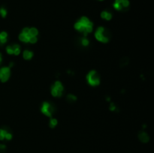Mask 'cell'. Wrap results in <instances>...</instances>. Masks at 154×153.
<instances>
[{
    "label": "cell",
    "instance_id": "6da1fadb",
    "mask_svg": "<svg viewBox=\"0 0 154 153\" xmlns=\"http://www.w3.org/2000/svg\"><path fill=\"white\" fill-rule=\"evenodd\" d=\"M75 29L79 32L83 34V36L86 37L87 34L92 32L93 30V23L87 17H81V18L75 23Z\"/></svg>",
    "mask_w": 154,
    "mask_h": 153
},
{
    "label": "cell",
    "instance_id": "4fadbf2b",
    "mask_svg": "<svg viewBox=\"0 0 154 153\" xmlns=\"http://www.w3.org/2000/svg\"><path fill=\"white\" fill-rule=\"evenodd\" d=\"M8 133V131L5 128H0V140H5V136Z\"/></svg>",
    "mask_w": 154,
    "mask_h": 153
},
{
    "label": "cell",
    "instance_id": "484cf974",
    "mask_svg": "<svg viewBox=\"0 0 154 153\" xmlns=\"http://www.w3.org/2000/svg\"><path fill=\"white\" fill-rule=\"evenodd\" d=\"M100 1H103V0H100Z\"/></svg>",
    "mask_w": 154,
    "mask_h": 153
},
{
    "label": "cell",
    "instance_id": "2e32d148",
    "mask_svg": "<svg viewBox=\"0 0 154 153\" xmlns=\"http://www.w3.org/2000/svg\"><path fill=\"white\" fill-rule=\"evenodd\" d=\"M81 45H83V47H87L89 44V41L86 37H83V38L81 39Z\"/></svg>",
    "mask_w": 154,
    "mask_h": 153
},
{
    "label": "cell",
    "instance_id": "9a60e30c",
    "mask_svg": "<svg viewBox=\"0 0 154 153\" xmlns=\"http://www.w3.org/2000/svg\"><path fill=\"white\" fill-rule=\"evenodd\" d=\"M14 48V54L16 56H18L20 53V47L18 44H12Z\"/></svg>",
    "mask_w": 154,
    "mask_h": 153
},
{
    "label": "cell",
    "instance_id": "ac0fdd59",
    "mask_svg": "<svg viewBox=\"0 0 154 153\" xmlns=\"http://www.w3.org/2000/svg\"><path fill=\"white\" fill-rule=\"evenodd\" d=\"M6 52L9 55H12L14 54V48H13V45H8L6 47Z\"/></svg>",
    "mask_w": 154,
    "mask_h": 153
},
{
    "label": "cell",
    "instance_id": "7c38bea8",
    "mask_svg": "<svg viewBox=\"0 0 154 153\" xmlns=\"http://www.w3.org/2000/svg\"><path fill=\"white\" fill-rule=\"evenodd\" d=\"M29 33L30 37H37L38 35H39V31H38V29H37L36 28H34V27H33V28H29Z\"/></svg>",
    "mask_w": 154,
    "mask_h": 153
},
{
    "label": "cell",
    "instance_id": "9c48e42d",
    "mask_svg": "<svg viewBox=\"0 0 154 153\" xmlns=\"http://www.w3.org/2000/svg\"><path fill=\"white\" fill-rule=\"evenodd\" d=\"M33 55H34V53L33 51L29 50H26L23 53V57L26 60H29L32 59L33 57Z\"/></svg>",
    "mask_w": 154,
    "mask_h": 153
},
{
    "label": "cell",
    "instance_id": "603a6c76",
    "mask_svg": "<svg viewBox=\"0 0 154 153\" xmlns=\"http://www.w3.org/2000/svg\"><path fill=\"white\" fill-rule=\"evenodd\" d=\"M109 109L111 111H114V110H116V109H117V107H116V105L114 104V103H111V104H110Z\"/></svg>",
    "mask_w": 154,
    "mask_h": 153
},
{
    "label": "cell",
    "instance_id": "277c9868",
    "mask_svg": "<svg viewBox=\"0 0 154 153\" xmlns=\"http://www.w3.org/2000/svg\"><path fill=\"white\" fill-rule=\"evenodd\" d=\"M64 91L63 83L60 81H56L51 86V94L53 97H61Z\"/></svg>",
    "mask_w": 154,
    "mask_h": 153
},
{
    "label": "cell",
    "instance_id": "5b68a950",
    "mask_svg": "<svg viewBox=\"0 0 154 153\" xmlns=\"http://www.w3.org/2000/svg\"><path fill=\"white\" fill-rule=\"evenodd\" d=\"M55 111L54 107L48 102H44L41 107V112L48 117H51Z\"/></svg>",
    "mask_w": 154,
    "mask_h": 153
},
{
    "label": "cell",
    "instance_id": "cb8c5ba5",
    "mask_svg": "<svg viewBox=\"0 0 154 153\" xmlns=\"http://www.w3.org/2000/svg\"><path fill=\"white\" fill-rule=\"evenodd\" d=\"M6 150V146L4 144H0V152H4Z\"/></svg>",
    "mask_w": 154,
    "mask_h": 153
},
{
    "label": "cell",
    "instance_id": "44dd1931",
    "mask_svg": "<svg viewBox=\"0 0 154 153\" xmlns=\"http://www.w3.org/2000/svg\"><path fill=\"white\" fill-rule=\"evenodd\" d=\"M122 6H123V8H128V7L129 6V0H123V3H122Z\"/></svg>",
    "mask_w": 154,
    "mask_h": 153
},
{
    "label": "cell",
    "instance_id": "8992f818",
    "mask_svg": "<svg viewBox=\"0 0 154 153\" xmlns=\"http://www.w3.org/2000/svg\"><path fill=\"white\" fill-rule=\"evenodd\" d=\"M11 76V68L2 67L0 68V81L5 83L9 80Z\"/></svg>",
    "mask_w": 154,
    "mask_h": 153
},
{
    "label": "cell",
    "instance_id": "7402d4cb",
    "mask_svg": "<svg viewBox=\"0 0 154 153\" xmlns=\"http://www.w3.org/2000/svg\"><path fill=\"white\" fill-rule=\"evenodd\" d=\"M11 139H12V134L9 132V131H8V133L6 134V136H5V140H11Z\"/></svg>",
    "mask_w": 154,
    "mask_h": 153
},
{
    "label": "cell",
    "instance_id": "30bf717a",
    "mask_svg": "<svg viewBox=\"0 0 154 153\" xmlns=\"http://www.w3.org/2000/svg\"><path fill=\"white\" fill-rule=\"evenodd\" d=\"M8 41V33L6 32H0V45L5 44Z\"/></svg>",
    "mask_w": 154,
    "mask_h": 153
},
{
    "label": "cell",
    "instance_id": "ffe728a7",
    "mask_svg": "<svg viewBox=\"0 0 154 153\" xmlns=\"http://www.w3.org/2000/svg\"><path fill=\"white\" fill-rule=\"evenodd\" d=\"M128 63H129V59H128L127 58H123V59L120 60V66H127Z\"/></svg>",
    "mask_w": 154,
    "mask_h": 153
},
{
    "label": "cell",
    "instance_id": "3957f363",
    "mask_svg": "<svg viewBox=\"0 0 154 153\" xmlns=\"http://www.w3.org/2000/svg\"><path fill=\"white\" fill-rule=\"evenodd\" d=\"M87 83L92 86H99L100 84V76L96 71L92 70L87 75Z\"/></svg>",
    "mask_w": 154,
    "mask_h": 153
},
{
    "label": "cell",
    "instance_id": "8fae6325",
    "mask_svg": "<svg viewBox=\"0 0 154 153\" xmlns=\"http://www.w3.org/2000/svg\"><path fill=\"white\" fill-rule=\"evenodd\" d=\"M101 17L104 20H106V21H110L111 20L112 18V14L109 11H104L101 13Z\"/></svg>",
    "mask_w": 154,
    "mask_h": 153
},
{
    "label": "cell",
    "instance_id": "e0dca14e",
    "mask_svg": "<svg viewBox=\"0 0 154 153\" xmlns=\"http://www.w3.org/2000/svg\"><path fill=\"white\" fill-rule=\"evenodd\" d=\"M67 101H69L71 102V103H72V102H75L76 101H77V97H76L75 95L69 94V95H68V96H67Z\"/></svg>",
    "mask_w": 154,
    "mask_h": 153
},
{
    "label": "cell",
    "instance_id": "52a82bcc",
    "mask_svg": "<svg viewBox=\"0 0 154 153\" xmlns=\"http://www.w3.org/2000/svg\"><path fill=\"white\" fill-rule=\"evenodd\" d=\"M29 38H30V35H29V28H24L22 30L21 33L19 35V39L22 42L29 43Z\"/></svg>",
    "mask_w": 154,
    "mask_h": 153
},
{
    "label": "cell",
    "instance_id": "d6986e66",
    "mask_svg": "<svg viewBox=\"0 0 154 153\" xmlns=\"http://www.w3.org/2000/svg\"><path fill=\"white\" fill-rule=\"evenodd\" d=\"M0 15L2 17L5 18L7 16V10L5 8H0Z\"/></svg>",
    "mask_w": 154,
    "mask_h": 153
},
{
    "label": "cell",
    "instance_id": "d4e9b609",
    "mask_svg": "<svg viewBox=\"0 0 154 153\" xmlns=\"http://www.w3.org/2000/svg\"><path fill=\"white\" fill-rule=\"evenodd\" d=\"M2 53H0V64L2 63Z\"/></svg>",
    "mask_w": 154,
    "mask_h": 153
},
{
    "label": "cell",
    "instance_id": "5bb4252c",
    "mask_svg": "<svg viewBox=\"0 0 154 153\" xmlns=\"http://www.w3.org/2000/svg\"><path fill=\"white\" fill-rule=\"evenodd\" d=\"M57 124H58V121H57V119L54 118H51L50 119V123H49V125H50V127L53 128L57 126Z\"/></svg>",
    "mask_w": 154,
    "mask_h": 153
},
{
    "label": "cell",
    "instance_id": "7a4b0ae2",
    "mask_svg": "<svg viewBox=\"0 0 154 153\" xmlns=\"http://www.w3.org/2000/svg\"><path fill=\"white\" fill-rule=\"evenodd\" d=\"M95 37L97 41L102 43H107L111 38V35L108 29L103 26H100L95 31Z\"/></svg>",
    "mask_w": 154,
    "mask_h": 153
},
{
    "label": "cell",
    "instance_id": "ba28073f",
    "mask_svg": "<svg viewBox=\"0 0 154 153\" xmlns=\"http://www.w3.org/2000/svg\"><path fill=\"white\" fill-rule=\"evenodd\" d=\"M138 139L140 140L141 142L142 143H148L149 140H150V137H149V135L147 134L146 132H144V131H141L139 134H138Z\"/></svg>",
    "mask_w": 154,
    "mask_h": 153
}]
</instances>
